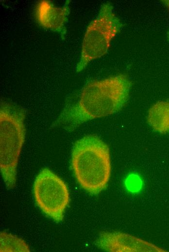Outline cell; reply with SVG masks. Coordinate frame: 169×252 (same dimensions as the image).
<instances>
[{"label":"cell","instance_id":"6da1fadb","mask_svg":"<svg viewBox=\"0 0 169 252\" xmlns=\"http://www.w3.org/2000/svg\"><path fill=\"white\" fill-rule=\"evenodd\" d=\"M131 82L124 75L89 82L78 99L66 105L52 126L71 131L88 121L119 111L128 100Z\"/></svg>","mask_w":169,"mask_h":252},{"label":"cell","instance_id":"7a4b0ae2","mask_svg":"<svg viewBox=\"0 0 169 252\" xmlns=\"http://www.w3.org/2000/svg\"><path fill=\"white\" fill-rule=\"evenodd\" d=\"M71 164L77 182L89 193L97 194L106 187L111 172L110 152L98 137L85 136L74 143Z\"/></svg>","mask_w":169,"mask_h":252},{"label":"cell","instance_id":"3957f363","mask_svg":"<svg viewBox=\"0 0 169 252\" xmlns=\"http://www.w3.org/2000/svg\"><path fill=\"white\" fill-rule=\"evenodd\" d=\"M25 110L14 104L1 101L0 107V168L9 189L16 183L17 169L24 142Z\"/></svg>","mask_w":169,"mask_h":252},{"label":"cell","instance_id":"277c9868","mask_svg":"<svg viewBox=\"0 0 169 252\" xmlns=\"http://www.w3.org/2000/svg\"><path fill=\"white\" fill-rule=\"evenodd\" d=\"M122 26L113 11V5L109 2L103 3L98 15L87 28L76 71H82L91 61L105 54L111 40Z\"/></svg>","mask_w":169,"mask_h":252},{"label":"cell","instance_id":"5b68a950","mask_svg":"<svg viewBox=\"0 0 169 252\" xmlns=\"http://www.w3.org/2000/svg\"><path fill=\"white\" fill-rule=\"evenodd\" d=\"M33 194L36 205L44 213L56 222L63 220L69 193L61 178L49 169H43L35 179Z\"/></svg>","mask_w":169,"mask_h":252},{"label":"cell","instance_id":"8992f818","mask_svg":"<svg viewBox=\"0 0 169 252\" xmlns=\"http://www.w3.org/2000/svg\"><path fill=\"white\" fill-rule=\"evenodd\" d=\"M70 0L61 7L50 1L43 0L36 6L35 15L38 24L43 28L58 33L64 40L67 33L66 24L70 13Z\"/></svg>","mask_w":169,"mask_h":252},{"label":"cell","instance_id":"52a82bcc","mask_svg":"<svg viewBox=\"0 0 169 252\" xmlns=\"http://www.w3.org/2000/svg\"><path fill=\"white\" fill-rule=\"evenodd\" d=\"M98 246L109 252H163L162 249L132 236L119 232L102 233Z\"/></svg>","mask_w":169,"mask_h":252},{"label":"cell","instance_id":"ba28073f","mask_svg":"<svg viewBox=\"0 0 169 252\" xmlns=\"http://www.w3.org/2000/svg\"><path fill=\"white\" fill-rule=\"evenodd\" d=\"M149 125L155 131L169 133V101H160L154 104L147 115Z\"/></svg>","mask_w":169,"mask_h":252},{"label":"cell","instance_id":"9c48e42d","mask_svg":"<svg viewBox=\"0 0 169 252\" xmlns=\"http://www.w3.org/2000/svg\"><path fill=\"white\" fill-rule=\"evenodd\" d=\"M0 252H30L27 244L22 239L4 231L0 233Z\"/></svg>","mask_w":169,"mask_h":252},{"label":"cell","instance_id":"30bf717a","mask_svg":"<svg viewBox=\"0 0 169 252\" xmlns=\"http://www.w3.org/2000/svg\"><path fill=\"white\" fill-rule=\"evenodd\" d=\"M128 185L129 186V189H138V188L139 187V182L137 180H134L132 181L131 180H129L128 183Z\"/></svg>","mask_w":169,"mask_h":252},{"label":"cell","instance_id":"8fae6325","mask_svg":"<svg viewBox=\"0 0 169 252\" xmlns=\"http://www.w3.org/2000/svg\"><path fill=\"white\" fill-rule=\"evenodd\" d=\"M167 36H168V39L169 40V31L167 33Z\"/></svg>","mask_w":169,"mask_h":252}]
</instances>
